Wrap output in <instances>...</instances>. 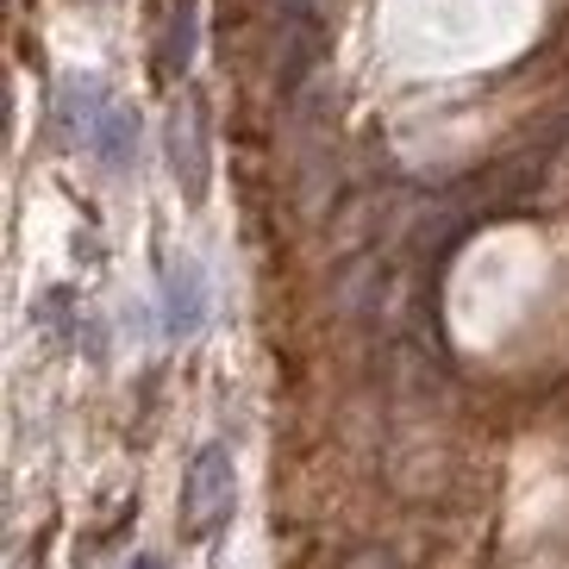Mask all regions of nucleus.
<instances>
[{"label":"nucleus","instance_id":"nucleus-1","mask_svg":"<svg viewBox=\"0 0 569 569\" xmlns=\"http://www.w3.org/2000/svg\"><path fill=\"white\" fill-rule=\"evenodd\" d=\"M238 507V476H232V451L226 445H201L194 463L182 476V532L188 538H213Z\"/></svg>","mask_w":569,"mask_h":569},{"label":"nucleus","instance_id":"nucleus-2","mask_svg":"<svg viewBox=\"0 0 569 569\" xmlns=\"http://www.w3.org/2000/svg\"><path fill=\"white\" fill-rule=\"evenodd\" d=\"M169 169H176L182 201L201 207L207 188H213V138H207V101L201 94H182L176 113H169Z\"/></svg>","mask_w":569,"mask_h":569},{"label":"nucleus","instance_id":"nucleus-3","mask_svg":"<svg viewBox=\"0 0 569 569\" xmlns=\"http://www.w3.org/2000/svg\"><path fill=\"white\" fill-rule=\"evenodd\" d=\"M88 144H94V157H101V169H132L138 144H144V126H138V107H126V101H107V107H94V119H88Z\"/></svg>","mask_w":569,"mask_h":569},{"label":"nucleus","instance_id":"nucleus-4","mask_svg":"<svg viewBox=\"0 0 569 569\" xmlns=\"http://www.w3.org/2000/svg\"><path fill=\"white\" fill-rule=\"evenodd\" d=\"M163 313H169V332H176V338L201 332L207 288H201V269H194V263H176V269L163 276Z\"/></svg>","mask_w":569,"mask_h":569},{"label":"nucleus","instance_id":"nucleus-5","mask_svg":"<svg viewBox=\"0 0 569 569\" xmlns=\"http://www.w3.org/2000/svg\"><path fill=\"white\" fill-rule=\"evenodd\" d=\"M188 57H194V0H182V7H176V13H169V26H163V44H157V76H163V82H176V76H182L188 69Z\"/></svg>","mask_w":569,"mask_h":569},{"label":"nucleus","instance_id":"nucleus-6","mask_svg":"<svg viewBox=\"0 0 569 569\" xmlns=\"http://www.w3.org/2000/svg\"><path fill=\"white\" fill-rule=\"evenodd\" d=\"M38 332L69 345V332H76V288H51V295L38 301Z\"/></svg>","mask_w":569,"mask_h":569},{"label":"nucleus","instance_id":"nucleus-7","mask_svg":"<svg viewBox=\"0 0 569 569\" xmlns=\"http://www.w3.org/2000/svg\"><path fill=\"white\" fill-rule=\"evenodd\" d=\"M132 569H163V557H151V551H144V557H132Z\"/></svg>","mask_w":569,"mask_h":569}]
</instances>
